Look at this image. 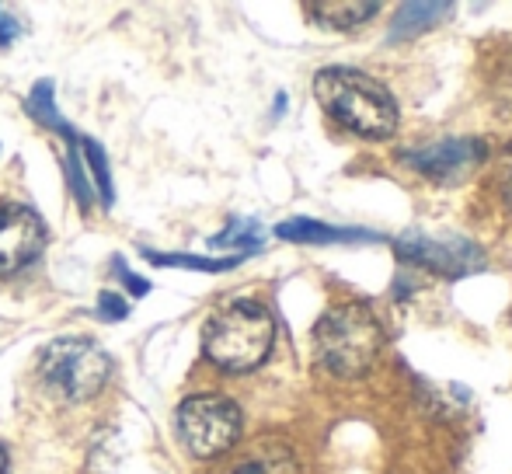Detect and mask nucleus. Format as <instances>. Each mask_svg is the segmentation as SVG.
Returning a JSON list of instances; mask_svg holds the SVG:
<instances>
[{
  "instance_id": "ddd939ff",
  "label": "nucleus",
  "mask_w": 512,
  "mask_h": 474,
  "mask_svg": "<svg viewBox=\"0 0 512 474\" xmlns=\"http://www.w3.org/2000/svg\"><path fill=\"white\" fill-rule=\"evenodd\" d=\"M84 164H88L91 171H95V185H98V196H102V206L108 210L112 206V178H108V161L102 154V147H98L95 140H84Z\"/></svg>"
},
{
  "instance_id": "2eb2a0df",
  "label": "nucleus",
  "mask_w": 512,
  "mask_h": 474,
  "mask_svg": "<svg viewBox=\"0 0 512 474\" xmlns=\"http://www.w3.org/2000/svg\"><path fill=\"white\" fill-rule=\"evenodd\" d=\"M150 262H157V265H189V269L220 272V269H227V265H234L237 258H227V262H209V258H189V255H150Z\"/></svg>"
},
{
  "instance_id": "6ab92c4d",
  "label": "nucleus",
  "mask_w": 512,
  "mask_h": 474,
  "mask_svg": "<svg viewBox=\"0 0 512 474\" xmlns=\"http://www.w3.org/2000/svg\"><path fill=\"white\" fill-rule=\"evenodd\" d=\"M502 196H506V203H509V210H512V168H509V175H506V185H502Z\"/></svg>"
},
{
  "instance_id": "9b49d317",
  "label": "nucleus",
  "mask_w": 512,
  "mask_h": 474,
  "mask_svg": "<svg viewBox=\"0 0 512 474\" xmlns=\"http://www.w3.org/2000/svg\"><path fill=\"white\" fill-rule=\"evenodd\" d=\"M227 474H297V464H293L290 450L265 443V447L248 450L241 461H234Z\"/></svg>"
},
{
  "instance_id": "423d86ee",
  "label": "nucleus",
  "mask_w": 512,
  "mask_h": 474,
  "mask_svg": "<svg viewBox=\"0 0 512 474\" xmlns=\"http://www.w3.org/2000/svg\"><path fill=\"white\" fill-rule=\"evenodd\" d=\"M488 143L478 136H439L415 150H405V164L436 185H457L485 164Z\"/></svg>"
},
{
  "instance_id": "7ed1b4c3",
  "label": "nucleus",
  "mask_w": 512,
  "mask_h": 474,
  "mask_svg": "<svg viewBox=\"0 0 512 474\" xmlns=\"http://www.w3.org/2000/svg\"><path fill=\"white\" fill-rule=\"evenodd\" d=\"M384 349V328L366 304H338L314 325L317 363L335 377H363Z\"/></svg>"
},
{
  "instance_id": "a211bd4d",
  "label": "nucleus",
  "mask_w": 512,
  "mask_h": 474,
  "mask_svg": "<svg viewBox=\"0 0 512 474\" xmlns=\"http://www.w3.org/2000/svg\"><path fill=\"white\" fill-rule=\"evenodd\" d=\"M126 300H119V293H102V314L105 318H126Z\"/></svg>"
},
{
  "instance_id": "aec40b11",
  "label": "nucleus",
  "mask_w": 512,
  "mask_h": 474,
  "mask_svg": "<svg viewBox=\"0 0 512 474\" xmlns=\"http://www.w3.org/2000/svg\"><path fill=\"white\" fill-rule=\"evenodd\" d=\"M0 474H7V450L0 447Z\"/></svg>"
},
{
  "instance_id": "f03ea898",
  "label": "nucleus",
  "mask_w": 512,
  "mask_h": 474,
  "mask_svg": "<svg viewBox=\"0 0 512 474\" xmlns=\"http://www.w3.org/2000/svg\"><path fill=\"white\" fill-rule=\"evenodd\" d=\"M276 342V321H272L269 307L258 300L237 297L216 307L206 321L203 349L220 370L244 373L265 363Z\"/></svg>"
},
{
  "instance_id": "4468645a",
  "label": "nucleus",
  "mask_w": 512,
  "mask_h": 474,
  "mask_svg": "<svg viewBox=\"0 0 512 474\" xmlns=\"http://www.w3.org/2000/svg\"><path fill=\"white\" fill-rule=\"evenodd\" d=\"M28 112H32L35 119L46 122V126H53L56 133H67L70 136L67 122L56 119V112H53V88H49V84H39V88H35L32 95H28Z\"/></svg>"
},
{
  "instance_id": "f257e3e1",
  "label": "nucleus",
  "mask_w": 512,
  "mask_h": 474,
  "mask_svg": "<svg viewBox=\"0 0 512 474\" xmlns=\"http://www.w3.org/2000/svg\"><path fill=\"white\" fill-rule=\"evenodd\" d=\"M314 95L321 109L342 129L366 140H387L398 129V102L377 81L352 67H324L314 77Z\"/></svg>"
},
{
  "instance_id": "39448f33",
  "label": "nucleus",
  "mask_w": 512,
  "mask_h": 474,
  "mask_svg": "<svg viewBox=\"0 0 512 474\" xmlns=\"http://www.w3.org/2000/svg\"><path fill=\"white\" fill-rule=\"evenodd\" d=\"M42 380H46L53 391L67 394L74 401L95 398L98 391L108 384L112 377V359L98 342L91 339H60L42 353Z\"/></svg>"
},
{
  "instance_id": "f3484780",
  "label": "nucleus",
  "mask_w": 512,
  "mask_h": 474,
  "mask_svg": "<svg viewBox=\"0 0 512 474\" xmlns=\"http://www.w3.org/2000/svg\"><path fill=\"white\" fill-rule=\"evenodd\" d=\"M21 35V25L11 11H0V46H11L14 39Z\"/></svg>"
},
{
  "instance_id": "dca6fc26",
  "label": "nucleus",
  "mask_w": 512,
  "mask_h": 474,
  "mask_svg": "<svg viewBox=\"0 0 512 474\" xmlns=\"http://www.w3.org/2000/svg\"><path fill=\"white\" fill-rule=\"evenodd\" d=\"M213 244H216V248H227V244H244V248H255V244H258V227L244 220V224H234L227 234L216 237Z\"/></svg>"
},
{
  "instance_id": "1a4fd4ad",
  "label": "nucleus",
  "mask_w": 512,
  "mask_h": 474,
  "mask_svg": "<svg viewBox=\"0 0 512 474\" xmlns=\"http://www.w3.org/2000/svg\"><path fill=\"white\" fill-rule=\"evenodd\" d=\"M450 11H453V4H405L391 25V42L415 39V35L429 32V28H436Z\"/></svg>"
},
{
  "instance_id": "9d476101",
  "label": "nucleus",
  "mask_w": 512,
  "mask_h": 474,
  "mask_svg": "<svg viewBox=\"0 0 512 474\" xmlns=\"http://www.w3.org/2000/svg\"><path fill=\"white\" fill-rule=\"evenodd\" d=\"M307 14H314V21H317V25H324V28H356V25H366L373 14H380V4L324 0V4H307Z\"/></svg>"
},
{
  "instance_id": "6e6552de",
  "label": "nucleus",
  "mask_w": 512,
  "mask_h": 474,
  "mask_svg": "<svg viewBox=\"0 0 512 474\" xmlns=\"http://www.w3.org/2000/svg\"><path fill=\"white\" fill-rule=\"evenodd\" d=\"M46 244V227L32 206H4L0 210V272L25 269L39 258Z\"/></svg>"
},
{
  "instance_id": "f8f14e48",
  "label": "nucleus",
  "mask_w": 512,
  "mask_h": 474,
  "mask_svg": "<svg viewBox=\"0 0 512 474\" xmlns=\"http://www.w3.org/2000/svg\"><path fill=\"white\" fill-rule=\"evenodd\" d=\"M279 237L300 244H331V241H356V237H370L366 231H342V227H324L317 220H286L276 227Z\"/></svg>"
},
{
  "instance_id": "0eeeda50",
  "label": "nucleus",
  "mask_w": 512,
  "mask_h": 474,
  "mask_svg": "<svg viewBox=\"0 0 512 474\" xmlns=\"http://www.w3.org/2000/svg\"><path fill=\"white\" fill-rule=\"evenodd\" d=\"M398 255L408 265L439 272V276H467V272L485 269V251L467 237H429V234H405L394 241Z\"/></svg>"
},
{
  "instance_id": "20e7f679",
  "label": "nucleus",
  "mask_w": 512,
  "mask_h": 474,
  "mask_svg": "<svg viewBox=\"0 0 512 474\" xmlns=\"http://www.w3.org/2000/svg\"><path fill=\"white\" fill-rule=\"evenodd\" d=\"M178 436L196 461L223 457L241 440V408L223 394H192L178 408Z\"/></svg>"
}]
</instances>
